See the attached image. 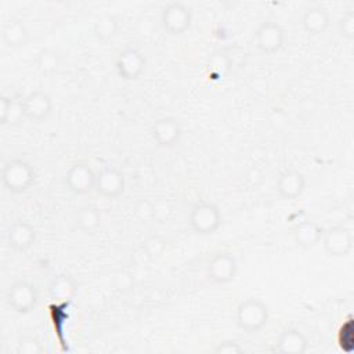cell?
<instances>
[{"mask_svg": "<svg viewBox=\"0 0 354 354\" xmlns=\"http://www.w3.org/2000/svg\"><path fill=\"white\" fill-rule=\"evenodd\" d=\"M238 272V261L230 252L214 254L206 266V277L216 285H225L235 279Z\"/></svg>", "mask_w": 354, "mask_h": 354, "instance_id": "52a82bcc", "label": "cell"}, {"mask_svg": "<svg viewBox=\"0 0 354 354\" xmlns=\"http://www.w3.org/2000/svg\"><path fill=\"white\" fill-rule=\"evenodd\" d=\"M36 173L32 165L21 158L10 159L1 170V181L4 188L11 194H22L35 183Z\"/></svg>", "mask_w": 354, "mask_h": 354, "instance_id": "7a4b0ae2", "label": "cell"}, {"mask_svg": "<svg viewBox=\"0 0 354 354\" xmlns=\"http://www.w3.org/2000/svg\"><path fill=\"white\" fill-rule=\"evenodd\" d=\"M329 25L330 14L325 7H310L301 15V28L307 35H322Z\"/></svg>", "mask_w": 354, "mask_h": 354, "instance_id": "d6986e66", "label": "cell"}, {"mask_svg": "<svg viewBox=\"0 0 354 354\" xmlns=\"http://www.w3.org/2000/svg\"><path fill=\"white\" fill-rule=\"evenodd\" d=\"M145 66H147L145 55L140 50L133 47H127L122 50L115 59V68L118 75L123 80H129V82L140 79L145 71Z\"/></svg>", "mask_w": 354, "mask_h": 354, "instance_id": "30bf717a", "label": "cell"}, {"mask_svg": "<svg viewBox=\"0 0 354 354\" xmlns=\"http://www.w3.org/2000/svg\"><path fill=\"white\" fill-rule=\"evenodd\" d=\"M36 68L43 75H54L59 71L62 65V55L57 50L53 48H41L36 54L35 59Z\"/></svg>", "mask_w": 354, "mask_h": 354, "instance_id": "603a6c76", "label": "cell"}, {"mask_svg": "<svg viewBox=\"0 0 354 354\" xmlns=\"http://www.w3.org/2000/svg\"><path fill=\"white\" fill-rule=\"evenodd\" d=\"M306 176L295 169L282 171L275 183V191L283 201H296L306 191Z\"/></svg>", "mask_w": 354, "mask_h": 354, "instance_id": "5bb4252c", "label": "cell"}, {"mask_svg": "<svg viewBox=\"0 0 354 354\" xmlns=\"http://www.w3.org/2000/svg\"><path fill=\"white\" fill-rule=\"evenodd\" d=\"M1 40L6 47L12 50H19L28 46L30 40V33L26 25L21 19H10L1 26Z\"/></svg>", "mask_w": 354, "mask_h": 354, "instance_id": "ac0fdd59", "label": "cell"}, {"mask_svg": "<svg viewBox=\"0 0 354 354\" xmlns=\"http://www.w3.org/2000/svg\"><path fill=\"white\" fill-rule=\"evenodd\" d=\"M24 115L32 123H43L53 113V98L44 90H33L22 100Z\"/></svg>", "mask_w": 354, "mask_h": 354, "instance_id": "8fae6325", "label": "cell"}, {"mask_svg": "<svg viewBox=\"0 0 354 354\" xmlns=\"http://www.w3.org/2000/svg\"><path fill=\"white\" fill-rule=\"evenodd\" d=\"M307 336L297 328L283 329L275 343V348L281 354H303L308 348Z\"/></svg>", "mask_w": 354, "mask_h": 354, "instance_id": "e0dca14e", "label": "cell"}, {"mask_svg": "<svg viewBox=\"0 0 354 354\" xmlns=\"http://www.w3.org/2000/svg\"><path fill=\"white\" fill-rule=\"evenodd\" d=\"M268 306L259 297H248L242 300L235 313V322L241 330L249 335L259 333L268 322Z\"/></svg>", "mask_w": 354, "mask_h": 354, "instance_id": "6da1fadb", "label": "cell"}, {"mask_svg": "<svg viewBox=\"0 0 354 354\" xmlns=\"http://www.w3.org/2000/svg\"><path fill=\"white\" fill-rule=\"evenodd\" d=\"M324 231H325V228L322 225H319L318 223L310 221V220H304V221L297 223L293 227L292 235H293L295 243L299 248H301V249H313L314 246L321 243Z\"/></svg>", "mask_w": 354, "mask_h": 354, "instance_id": "2e32d148", "label": "cell"}, {"mask_svg": "<svg viewBox=\"0 0 354 354\" xmlns=\"http://www.w3.org/2000/svg\"><path fill=\"white\" fill-rule=\"evenodd\" d=\"M64 184L75 195L90 194L95 188V173L86 162H76L66 170Z\"/></svg>", "mask_w": 354, "mask_h": 354, "instance_id": "ba28073f", "label": "cell"}, {"mask_svg": "<svg viewBox=\"0 0 354 354\" xmlns=\"http://www.w3.org/2000/svg\"><path fill=\"white\" fill-rule=\"evenodd\" d=\"M6 300L14 313L28 314L36 307L39 292L32 282L26 279H18L8 288Z\"/></svg>", "mask_w": 354, "mask_h": 354, "instance_id": "5b68a950", "label": "cell"}, {"mask_svg": "<svg viewBox=\"0 0 354 354\" xmlns=\"http://www.w3.org/2000/svg\"><path fill=\"white\" fill-rule=\"evenodd\" d=\"M192 24L191 8L181 1L167 3L160 11V25L163 30L171 36L185 33Z\"/></svg>", "mask_w": 354, "mask_h": 354, "instance_id": "277c9868", "label": "cell"}, {"mask_svg": "<svg viewBox=\"0 0 354 354\" xmlns=\"http://www.w3.org/2000/svg\"><path fill=\"white\" fill-rule=\"evenodd\" d=\"M18 354H41L44 353V346L35 336H24L17 344Z\"/></svg>", "mask_w": 354, "mask_h": 354, "instance_id": "d4e9b609", "label": "cell"}, {"mask_svg": "<svg viewBox=\"0 0 354 354\" xmlns=\"http://www.w3.org/2000/svg\"><path fill=\"white\" fill-rule=\"evenodd\" d=\"M119 30V19L109 12L100 14L93 24V35L98 40H111Z\"/></svg>", "mask_w": 354, "mask_h": 354, "instance_id": "7402d4cb", "label": "cell"}, {"mask_svg": "<svg viewBox=\"0 0 354 354\" xmlns=\"http://www.w3.org/2000/svg\"><path fill=\"white\" fill-rule=\"evenodd\" d=\"M76 282L71 275L59 274L50 283V296L57 300H71L76 293Z\"/></svg>", "mask_w": 354, "mask_h": 354, "instance_id": "cb8c5ba5", "label": "cell"}, {"mask_svg": "<svg viewBox=\"0 0 354 354\" xmlns=\"http://www.w3.org/2000/svg\"><path fill=\"white\" fill-rule=\"evenodd\" d=\"M256 47L264 54L278 53L285 44L283 28L272 21L261 22L254 30Z\"/></svg>", "mask_w": 354, "mask_h": 354, "instance_id": "7c38bea8", "label": "cell"}, {"mask_svg": "<svg viewBox=\"0 0 354 354\" xmlns=\"http://www.w3.org/2000/svg\"><path fill=\"white\" fill-rule=\"evenodd\" d=\"M102 221L101 212L94 206H83L75 213V224L84 234H93Z\"/></svg>", "mask_w": 354, "mask_h": 354, "instance_id": "44dd1931", "label": "cell"}, {"mask_svg": "<svg viewBox=\"0 0 354 354\" xmlns=\"http://www.w3.org/2000/svg\"><path fill=\"white\" fill-rule=\"evenodd\" d=\"M321 243L326 256L335 259L346 257L353 249V232L343 224L332 225L329 228H325Z\"/></svg>", "mask_w": 354, "mask_h": 354, "instance_id": "8992f818", "label": "cell"}, {"mask_svg": "<svg viewBox=\"0 0 354 354\" xmlns=\"http://www.w3.org/2000/svg\"><path fill=\"white\" fill-rule=\"evenodd\" d=\"M151 136L159 147L171 148L181 141L183 127L177 118L163 116L151 126Z\"/></svg>", "mask_w": 354, "mask_h": 354, "instance_id": "4fadbf2b", "label": "cell"}, {"mask_svg": "<svg viewBox=\"0 0 354 354\" xmlns=\"http://www.w3.org/2000/svg\"><path fill=\"white\" fill-rule=\"evenodd\" d=\"M245 350L236 340H223L213 347L214 354H242Z\"/></svg>", "mask_w": 354, "mask_h": 354, "instance_id": "4316f807", "label": "cell"}, {"mask_svg": "<svg viewBox=\"0 0 354 354\" xmlns=\"http://www.w3.org/2000/svg\"><path fill=\"white\" fill-rule=\"evenodd\" d=\"M105 199H118L126 189L124 174L113 166H105L95 173V188Z\"/></svg>", "mask_w": 354, "mask_h": 354, "instance_id": "9c48e42d", "label": "cell"}, {"mask_svg": "<svg viewBox=\"0 0 354 354\" xmlns=\"http://www.w3.org/2000/svg\"><path fill=\"white\" fill-rule=\"evenodd\" d=\"M337 30L340 37L344 40H353L354 39V12L351 10L346 11L342 18L337 22Z\"/></svg>", "mask_w": 354, "mask_h": 354, "instance_id": "484cf974", "label": "cell"}, {"mask_svg": "<svg viewBox=\"0 0 354 354\" xmlns=\"http://www.w3.org/2000/svg\"><path fill=\"white\" fill-rule=\"evenodd\" d=\"M221 212L210 201H198L189 210V228L198 235H212L221 225Z\"/></svg>", "mask_w": 354, "mask_h": 354, "instance_id": "3957f363", "label": "cell"}, {"mask_svg": "<svg viewBox=\"0 0 354 354\" xmlns=\"http://www.w3.org/2000/svg\"><path fill=\"white\" fill-rule=\"evenodd\" d=\"M25 119L22 100H17L8 95L0 98V123L3 126H15Z\"/></svg>", "mask_w": 354, "mask_h": 354, "instance_id": "ffe728a7", "label": "cell"}, {"mask_svg": "<svg viewBox=\"0 0 354 354\" xmlns=\"http://www.w3.org/2000/svg\"><path fill=\"white\" fill-rule=\"evenodd\" d=\"M37 231L26 220L14 221L7 230L8 246L15 252H26L36 242Z\"/></svg>", "mask_w": 354, "mask_h": 354, "instance_id": "9a60e30c", "label": "cell"}]
</instances>
